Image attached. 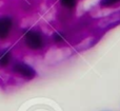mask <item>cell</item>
Returning <instances> with one entry per match:
<instances>
[{
    "label": "cell",
    "mask_w": 120,
    "mask_h": 111,
    "mask_svg": "<svg viewBox=\"0 0 120 111\" xmlns=\"http://www.w3.org/2000/svg\"><path fill=\"white\" fill-rule=\"evenodd\" d=\"M24 42L26 47H29L31 50H40L44 44L43 36L41 33L35 30H27L24 32Z\"/></svg>",
    "instance_id": "1"
},
{
    "label": "cell",
    "mask_w": 120,
    "mask_h": 111,
    "mask_svg": "<svg viewBox=\"0 0 120 111\" xmlns=\"http://www.w3.org/2000/svg\"><path fill=\"white\" fill-rule=\"evenodd\" d=\"M13 72L23 78H27V79H32L36 76V71L34 70V68L24 63H16L13 66Z\"/></svg>",
    "instance_id": "2"
},
{
    "label": "cell",
    "mask_w": 120,
    "mask_h": 111,
    "mask_svg": "<svg viewBox=\"0 0 120 111\" xmlns=\"http://www.w3.org/2000/svg\"><path fill=\"white\" fill-rule=\"evenodd\" d=\"M14 25L12 17L1 16L0 17V40H4L11 35Z\"/></svg>",
    "instance_id": "3"
},
{
    "label": "cell",
    "mask_w": 120,
    "mask_h": 111,
    "mask_svg": "<svg viewBox=\"0 0 120 111\" xmlns=\"http://www.w3.org/2000/svg\"><path fill=\"white\" fill-rule=\"evenodd\" d=\"M12 61V52L8 49L0 51V68H5Z\"/></svg>",
    "instance_id": "4"
},
{
    "label": "cell",
    "mask_w": 120,
    "mask_h": 111,
    "mask_svg": "<svg viewBox=\"0 0 120 111\" xmlns=\"http://www.w3.org/2000/svg\"><path fill=\"white\" fill-rule=\"evenodd\" d=\"M61 4L66 8H75L77 3V0H60Z\"/></svg>",
    "instance_id": "5"
},
{
    "label": "cell",
    "mask_w": 120,
    "mask_h": 111,
    "mask_svg": "<svg viewBox=\"0 0 120 111\" xmlns=\"http://www.w3.org/2000/svg\"><path fill=\"white\" fill-rule=\"evenodd\" d=\"M118 2H120V0H102L101 5L108 8V6H112V5H114V4L118 3Z\"/></svg>",
    "instance_id": "6"
}]
</instances>
